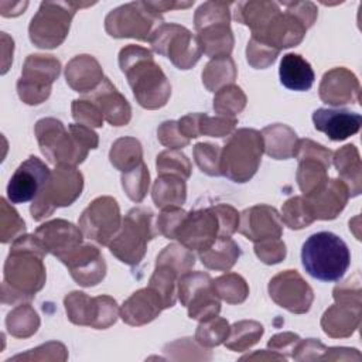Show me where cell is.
Masks as SVG:
<instances>
[{
    "label": "cell",
    "instance_id": "1",
    "mask_svg": "<svg viewBox=\"0 0 362 362\" xmlns=\"http://www.w3.org/2000/svg\"><path fill=\"white\" fill-rule=\"evenodd\" d=\"M47 253V249L34 233L21 235L13 240L4 263L3 303L30 301L44 287L47 274L42 260Z\"/></svg>",
    "mask_w": 362,
    "mask_h": 362
},
{
    "label": "cell",
    "instance_id": "2",
    "mask_svg": "<svg viewBox=\"0 0 362 362\" xmlns=\"http://www.w3.org/2000/svg\"><path fill=\"white\" fill-rule=\"evenodd\" d=\"M119 65L127 78L134 99L141 107L158 109L167 103L171 95V85L147 48L140 45L122 48Z\"/></svg>",
    "mask_w": 362,
    "mask_h": 362
},
{
    "label": "cell",
    "instance_id": "3",
    "mask_svg": "<svg viewBox=\"0 0 362 362\" xmlns=\"http://www.w3.org/2000/svg\"><path fill=\"white\" fill-rule=\"evenodd\" d=\"M35 136L42 154L55 165H78L90 148L98 147V134L88 126L69 124L44 117L35 123Z\"/></svg>",
    "mask_w": 362,
    "mask_h": 362
},
{
    "label": "cell",
    "instance_id": "4",
    "mask_svg": "<svg viewBox=\"0 0 362 362\" xmlns=\"http://www.w3.org/2000/svg\"><path fill=\"white\" fill-rule=\"evenodd\" d=\"M301 263L305 272L321 281H338L351 264L346 243L332 232L313 233L301 247Z\"/></svg>",
    "mask_w": 362,
    "mask_h": 362
},
{
    "label": "cell",
    "instance_id": "5",
    "mask_svg": "<svg viewBox=\"0 0 362 362\" xmlns=\"http://www.w3.org/2000/svg\"><path fill=\"white\" fill-rule=\"evenodd\" d=\"M262 134L255 129H239L221 150V175L233 182H246L257 171L263 154Z\"/></svg>",
    "mask_w": 362,
    "mask_h": 362
},
{
    "label": "cell",
    "instance_id": "6",
    "mask_svg": "<svg viewBox=\"0 0 362 362\" xmlns=\"http://www.w3.org/2000/svg\"><path fill=\"white\" fill-rule=\"evenodd\" d=\"M232 3L206 1L201 4L194 16L197 37L202 54L212 58L229 57L233 49V34L229 25Z\"/></svg>",
    "mask_w": 362,
    "mask_h": 362
},
{
    "label": "cell",
    "instance_id": "7",
    "mask_svg": "<svg viewBox=\"0 0 362 362\" xmlns=\"http://www.w3.org/2000/svg\"><path fill=\"white\" fill-rule=\"evenodd\" d=\"M153 215L147 208L130 209L119 232L107 245L110 253L129 266L139 264L146 255L147 242L158 233L153 225Z\"/></svg>",
    "mask_w": 362,
    "mask_h": 362
},
{
    "label": "cell",
    "instance_id": "8",
    "mask_svg": "<svg viewBox=\"0 0 362 362\" xmlns=\"http://www.w3.org/2000/svg\"><path fill=\"white\" fill-rule=\"evenodd\" d=\"M92 4L93 3L42 1L28 27L31 42L40 48L59 47L68 35L76 10Z\"/></svg>",
    "mask_w": 362,
    "mask_h": 362
},
{
    "label": "cell",
    "instance_id": "9",
    "mask_svg": "<svg viewBox=\"0 0 362 362\" xmlns=\"http://www.w3.org/2000/svg\"><path fill=\"white\" fill-rule=\"evenodd\" d=\"M83 175L72 165H57L41 189L34 198L30 212L35 221L52 215L59 206H69L82 192Z\"/></svg>",
    "mask_w": 362,
    "mask_h": 362
},
{
    "label": "cell",
    "instance_id": "10",
    "mask_svg": "<svg viewBox=\"0 0 362 362\" xmlns=\"http://www.w3.org/2000/svg\"><path fill=\"white\" fill-rule=\"evenodd\" d=\"M163 24V17L147 1H132L112 10L105 18V28L115 38L148 41L153 31Z\"/></svg>",
    "mask_w": 362,
    "mask_h": 362
},
{
    "label": "cell",
    "instance_id": "11",
    "mask_svg": "<svg viewBox=\"0 0 362 362\" xmlns=\"http://www.w3.org/2000/svg\"><path fill=\"white\" fill-rule=\"evenodd\" d=\"M154 52L167 57L178 69L192 68L202 55V47L197 35L180 24L158 25L150 40Z\"/></svg>",
    "mask_w": 362,
    "mask_h": 362
},
{
    "label": "cell",
    "instance_id": "12",
    "mask_svg": "<svg viewBox=\"0 0 362 362\" xmlns=\"http://www.w3.org/2000/svg\"><path fill=\"white\" fill-rule=\"evenodd\" d=\"M61 71L59 61L52 55L31 54L27 57L17 82L20 99L27 105H40L51 93V85Z\"/></svg>",
    "mask_w": 362,
    "mask_h": 362
},
{
    "label": "cell",
    "instance_id": "13",
    "mask_svg": "<svg viewBox=\"0 0 362 362\" xmlns=\"http://www.w3.org/2000/svg\"><path fill=\"white\" fill-rule=\"evenodd\" d=\"M177 294L181 304L188 308V317L192 320L204 321L218 315L221 311V298L215 293L208 273H184L178 280Z\"/></svg>",
    "mask_w": 362,
    "mask_h": 362
},
{
    "label": "cell",
    "instance_id": "14",
    "mask_svg": "<svg viewBox=\"0 0 362 362\" xmlns=\"http://www.w3.org/2000/svg\"><path fill=\"white\" fill-rule=\"evenodd\" d=\"M64 304L71 322L96 329L109 328L120 314L117 303L109 296L89 297L86 293L72 291L65 297Z\"/></svg>",
    "mask_w": 362,
    "mask_h": 362
},
{
    "label": "cell",
    "instance_id": "15",
    "mask_svg": "<svg viewBox=\"0 0 362 362\" xmlns=\"http://www.w3.org/2000/svg\"><path fill=\"white\" fill-rule=\"evenodd\" d=\"M122 226L120 208L112 197L93 199L79 218L82 235L102 246H107Z\"/></svg>",
    "mask_w": 362,
    "mask_h": 362
},
{
    "label": "cell",
    "instance_id": "16",
    "mask_svg": "<svg viewBox=\"0 0 362 362\" xmlns=\"http://www.w3.org/2000/svg\"><path fill=\"white\" fill-rule=\"evenodd\" d=\"M272 300L294 314H304L310 310L314 293L297 270H284L269 281Z\"/></svg>",
    "mask_w": 362,
    "mask_h": 362
},
{
    "label": "cell",
    "instance_id": "17",
    "mask_svg": "<svg viewBox=\"0 0 362 362\" xmlns=\"http://www.w3.org/2000/svg\"><path fill=\"white\" fill-rule=\"evenodd\" d=\"M51 175V170L38 157L30 156L11 175L7 185V198L11 204L34 201Z\"/></svg>",
    "mask_w": 362,
    "mask_h": 362
},
{
    "label": "cell",
    "instance_id": "18",
    "mask_svg": "<svg viewBox=\"0 0 362 362\" xmlns=\"http://www.w3.org/2000/svg\"><path fill=\"white\" fill-rule=\"evenodd\" d=\"M218 233V218L209 206L187 212V216L177 232V239L187 249L201 253L215 243Z\"/></svg>",
    "mask_w": 362,
    "mask_h": 362
},
{
    "label": "cell",
    "instance_id": "19",
    "mask_svg": "<svg viewBox=\"0 0 362 362\" xmlns=\"http://www.w3.org/2000/svg\"><path fill=\"white\" fill-rule=\"evenodd\" d=\"M303 198L314 219L331 221L345 208L349 198V189L342 180L331 178Z\"/></svg>",
    "mask_w": 362,
    "mask_h": 362
},
{
    "label": "cell",
    "instance_id": "20",
    "mask_svg": "<svg viewBox=\"0 0 362 362\" xmlns=\"http://www.w3.org/2000/svg\"><path fill=\"white\" fill-rule=\"evenodd\" d=\"M239 232L252 242H260L270 238H281L283 222L276 208L259 204L246 208L239 215Z\"/></svg>",
    "mask_w": 362,
    "mask_h": 362
},
{
    "label": "cell",
    "instance_id": "21",
    "mask_svg": "<svg viewBox=\"0 0 362 362\" xmlns=\"http://www.w3.org/2000/svg\"><path fill=\"white\" fill-rule=\"evenodd\" d=\"M61 262L68 267L72 279L83 287L96 286L106 274V263L100 250L89 243H82Z\"/></svg>",
    "mask_w": 362,
    "mask_h": 362
},
{
    "label": "cell",
    "instance_id": "22",
    "mask_svg": "<svg viewBox=\"0 0 362 362\" xmlns=\"http://www.w3.org/2000/svg\"><path fill=\"white\" fill-rule=\"evenodd\" d=\"M308 28L305 24L290 10L284 13L280 10L263 28L262 33L252 35L253 38L281 51L283 48H290L298 45Z\"/></svg>",
    "mask_w": 362,
    "mask_h": 362
},
{
    "label": "cell",
    "instance_id": "23",
    "mask_svg": "<svg viewBox=\"0 0 362 362\" xmlns=\"http://www.w3.org/2000/svg\"><path fill=\"white\" fill-rule=\"evenodd\" d=\"M34 235L41 240L48 253L59 260L66 257L82 245V232L74 223L64 219H54L38 226Z\"/></svg>",
    "mask_w": 362,
    "mask_h": 362
},
{
    "label": "cell",
    "instance_id": "24",
    "mask_svg": "<svg viewBox=\"0 0 362 362\" xmlns=\"http://www.w3.org/2000/svg\"><path fill=\"white\" fill-rule=\"evenodd\" d=\"M361 86L358 78L346 68H334L324 74L320 83V98L331 106L359 102Z\"/></svg>",
    "mask_w": 362,
    "mask_h": 362
},
{
    "label": "cell",
    "instance_id": "25",
    "mask_svg": "<svg viewBox=\"0 0 362 362\" xmlns=\"http://www.w3.org/2000/svg\"><path fill=\"white\" fill-rule=\"evenodd\" d=\"M314 127L332 141H342L356 134L362 126V116L346 109L320 107L313 113Z\"/></svg>",
    "mask_w": 362,
    "mask_h": 362
},
{
    "label": "cell",
    "instance_id": "26",
    "mask_svg": "<svg viewBox=\"0 0 362 362\" xmlns=\"http://www.w3.org/2000/svg\"><path fill=\"white\" fill-rule=\"evenodd\" d=\"M83 99L95 103L102 112L105 120L112 126H126L132 117V107L126 98L113 86L109 78H103L100 85L86 93Z\"/></svg>",
    "mask_w": 362,
    "mask_h": 362
},
{
    "label": "cell",
    "instance_id": "27",
    "mask_svg": "<svg viewBox=\"0 0 362 362\" xmlns=\"http://www.w3.org/2000/svg\"><path fill=\"white\" fill-rule=\"evenodd\" d=\"M164 310L160 296L150 288L134 291L120 307V318L133 327H140L151 322Z\"/></svg>",
    "mask_w": 362,
    "mask_h": 362
},
{
    "label": "cell",
    "instance_id": "28",
    "mask_svg": "<svg viewBox=\"0 0 362 362\" xmlns=\"http://www.w3.org/2000/svg\"><path fill=\"white\" fill-rule=\"evenodd\" d=\"M362 305L354 303H335L321 318L322 331L331 338H348L361 324Z\"/></svg>",
    "mask_w": 362,
    "mask_h": 362
},
{
    "label": "cell",
    "instance_id": "29",
    "mask_svg": "<svg viewBox=\"0 0 362 362\" xmlns=\"http://www.w3.org/2000/svg\"><path fill=\"white\" fill-rule=\"evenodd\" d=\"M66 83L79 93L96 89L103 81V71L92 55H76L65 68Z\"/></svg>",
    "mask_w": 362,
    "mask_h": 362
},
{
    "label": "cell",
    "instance_id": "30",
    "mask_svg": "<svg viewBox=\"0 0 362 362\" xmlns=\"http://www.w3.org/2000/svg\"><path fill=\"white\" fill-rule=\"evenodd\" d=\"M180 129L188 139H195L199 136L223 137L233 133L238 123L233 117L215 116L211 117L205 113H189L178 120Z\"/></svg>",
    "mask_w": 362,
    "mask_h": 362
},
{
    "label": "cell",
    "instance_id": "31",
    "mask_svg": "<svg viewBox=\"0 0 362 362\" xmlns=\"http://www.w3.org/2000/svg\"><path fill=\"white\" fill-rule=\"evenodd\" d=\"M280 82L290 90L304 92L308 90L315 79L314 71L308 61H305L300 54H286L281 58L279 68Z\"/></svg>",
    "mask_w": 362,
    "mask_h": 362
},
{
    "label": "cell",
    "instance_id": "32",
    "mask_svg": "<svg viewBox=\"0 0 362 362\" xmlns=\"http://www.w3.org/2000/svg\"><path fill=\"white\" fill-rule=\"evenodd\" d=\"M260 134L263 139V150L267 156L276 160L294 157L298 137L291 127L276 123L266 126Z\"/></svg>",
    "mask_w": 362,
    "mask_h": 362
},
{
    "label": "cell",
    "instance_id": "33",
    "mask_svg": "<svg viewBox=\"0 0 362 362\" xmlns=\"http://www.w3.org/2000/svg\"><path fill=\"white\" fill-rule=\"evenodd\" d=\"M332 163L349 189V197H356L362 191V165L359 151L354 144H346L337 150Z\"/></svg>",
    "mask_w": 362,
    "mask_h": 362
},
{
    "label": "cell",
    "instance_id": "34",
    "mask_svg": "<svg viewBox=\"0 0 362 362\" xmlns=\"http://www.w3.org/2000/svg\"><path fill=\"white\" fill-rule=\"evenodd\" d=\"M280 11V7L274 1H242L236 4L235 20L247 25L252 30V35L263 31L269 21Z\"/></svg>",
    "mask_w": 362,
    "mask_h": 362
},
{
    "label": "cell",
    "instance_id": "35",
    "mask_svg": "<svg viewBox=\"0 0 362 362\" xmlns=\"http://www.w3.org/2000/svg\"><path fill=\"white\" fill-rule=\"evenodd\" d=\"M239 256V245L229 236L216 238L209 249L199 253V259L205 267L219 272H228L236 263Z\"/></svg>",
    "mask_w": 362,
    "mask_h": 362
},
{
    "label": "cell",
    "instance_id": "36",
    "mask_svg": "<svg viewBox=\"0 0 362 362\" xmlns=\"http://www.w3.org/2000/svg\"><path fill=\"white\" fill-rule=\"evenodd\" d=\"M151 197L157 208L181 206L187 198L184 178L173 174H161L154 181Z\"/></svg>",
    "mask_w": 362,
    "mask_h": 362
},
{
    "label": "cell",
    "instance_id": "37",
    "mask_svg": "<svg viewBox=\"0 0 362 362\" xmlns=\"http://www.w3.org/2000/svg\"><path fill=\"white\" fill-rule=\"evenodd\" d=\"M181 274L167 263H157L150 277L148 287L153 288L161 298L164 308H170L177 301V286Z\"/></svg>",
    "mask_w": 362,
    "mask_h": 362
},
{
    "label": "cell",
    "instance_id": "38",
    "mask_svg": "<svg viewBox=\"0 0 362 362\" xmlns=\"http://www.w3.org/2000/svg\"><path fill=\"white\" fill-rule=\"evenodd\" d=\"M236 66L230 57L212 58L202 71V83L209 92H216L236 79Z\"/></svg>",
    "mask_w": 362,
    "mask_h": 362
},
{
    "label": "cell",
    "instance_id": "39",
    "mask_svg": "<svg viewBox=\"0 0 362 362\" xmlns=\"http://www.w3.org/2000/svg\"><path fill=\"white\" fill-rule=\"evenodd\" d=\"M109 158L112 165L119 171H130L143 163L141 144L134 137H120L112 144Z\"/></svg>",
    "mask_w": 362,
    "mask_h": 362
},
{
    "label": "cell",
    "instance_id": "40",
    "mask_svg": "<svg viewBox=\"0 0 362 362\" xmlns=\"http://www.w3.org/2000/svg\"><path fill=\"white\" fill-rule=\"evenodd\" d=\"M263 332V325L257 321H238L229 328V335L225 339V345L232 351L242 352L253 346L262 338Z\"/></svg>",
    "mask_w": 362,
    "mask_h": 362
},
{
    "label": "cell",
    "instance_id": "41",
    "mask_svg": "<svg viewBox=\"0 0 362 362\" xmlns=\"http://www.w3.org/2000/svg\"><path fill=\"white\" fill-rule=\"evenodd\" d=\"M6 327L13 337L28 338L37 332L40 327V317L30 304H21L8 313Z\"/></svg>",
    "mask_w": 362,
    "mask_h": 362
},
{
    "label": "cell",
    "instance_id": "42",
    "mask_svg": "<svg viewBox=\"0 0 362 362\" xmlns=\"http://www.w3.org/2000/svg\"><path fill=\"white\" fill-rule=\"evenodd\" d=\"M212 286L218 297L228 304H240L249 294L246 280L236 273H226L216 277L212 280Z\"/></svg>",
    "mask_w": 362,
    "mask_h": 362
},
{
    "label": "cell",
    "instance_id": "43",
    "mask_svg": "<svg viewBox=\"0 0 362 362\" xmlns=\"http://www.w3.org/2000/svg\"><path fill=\"white\" fill-rule=\"evenodd\" d=\"M246 106V95L236 85H226L216 90L214 98V110L219 116L233 117Z\"/></svg>",
    "mask_w": 362,
    "mask_h": 362
},
{
    "label": "cell",
    "instance_id": "44",
    "mask_svg": "<svg viewBox=\"0 0 362 362\" xmlns=\"http://www.w3.org/2000/svg\"><path fill=\"white\" fill-rule=\"evenodd\" d=\"M229 328L230 327L225 318H221L218 315L211 317L201 321L197 327L195 341L204 348L218 346L228 338Z\"/></svg>",
    "mask_w": 362,
    "mask_h": 362
},
{
    "label": "cell",
    "instance_id": "45",
    "mask_svg": "<svg viewBox=\"0 0 362 362\" xmlns=\"http://www.w3.org/2000/svg\"><path fill=\"white\" fill-rule=\"evenodd\" d=\"M327 167L314 158H304L298 161L297 170V184L304 195L310 194L315 188H318L322 182L328 180Z\"/></svg>",
    "mask_w": 362,
    "mask_h": 362
},
{
    "label": "cell",
    "instance_id": "46",
    "mask_svg": "<svg viewBox=\"0 0 362 362\" xmlns=\"http://www.w3.org/2000/svg\"><path fill=\"white\" fill-rule=\"evenodd\" d=\"M280 218L290 229H303L315 221L303 197H293L287 199L283 205Z\"/></svg>",
    "mask_w": 362,
    "mask_h": 362
},
{
    "label": "cell",
    "instance_id": "47",
    "mask_svg": "<svg viewBox=\"0 0 362 362\" xmlns=\"http://www.w3.org/2000/svg\"><path fill=\"white\" fill-rule=\"evenodd\" d=\"M150 174L144 163L132 168L130 171L122 173V187L127 197L134 202H141L148 191Z\"/></svg>",
    "mask_w": 362,
    "mask_h": 362
},
{
    "label": "cell",
    "instance_id": "48",
    "mask_svg": "<svg viewBox=\"0 0 362 362\" xmlns=\"http://www.w3.org/2000/svg\"><path fill=\"white\" fill-rule=\"evenodd\" d=\"M157 173L161 174H173L178 175L184 180L191 175V163L185 154L178 150H165L157 156L156 161Z\"/></svg>",
    "mask_w": 362,
    "mask_h": 362
},
{
    "label": "cell",
    "instance_id": "49",
    "mask_svg": "<svg viewBox=\"0 0 362 362\" xmlns=\"http://www.w3.org/2000/svg\"><path fill=\"white\" fill-rule=\"evenodd\" d=\"M157 263H167L173 266L181 276L191 270V267L195 264V256L192 255V250L187 249L181 243H173L165 246L161 253L157 256Z\"/></svg>",
    "mask_w": 362,
    "mask_h": 362
},
{
    "label": "cell",
    "instance_id": "50",
    "mask_svg": "<svg viewBox=\"0 0 362 362\" xmlns=\"http://www.w3.org/2000/svg\"><path fill=\"white\" fill-rule=\"evenodd\" d=\"M0 240L3 243H7L10 240H16L24 233L25 223L4 198L0 199Z\"/></svg>",
    "mask_w": 362,
    "mask_h": 362
},
{
    "label": "cell",
    "instance_id": "51",
    "mask_svg": "<svg viewBox=\"0 0 362 362\" xmlns=\"http://www.w3.org/2000/svg\"><path fill=\"white\" fill-rule=\"evenodd\" d=\"M194 158L199 170L211 177L221 175V148L211 143H198L194 147Z\"/></svg>",
    "mask_w": 362,
    "mask_h": 362
},
{
    "label": "cell",
    "instance_id": "52",
    "mask_svg": "<svg viewBox=\"0 0 362 362\" xmlns=\"http://www.w3.org/2000/svg\"><path fill=\"white\" fill-rule=\"evenodd\" d=\"M279 49L256 40V38H250L247 48H246V57H247V62L256 68V69H264L269 65H272L277 55H279Z\"/></svg>",
    "mask_w": 362,
    "mask_h": 362
},
{
    "label": "cell",
    "instance_id": "53",
    "mask_svg": "<svg viewBox=\"0 0 362 362\" xmlns=\"http://www.w3.org/2000/svg\"><path fill=\"white\" fill-rule=\"evenodd\" d=\"M187 212L181 206L163 208L157 219V230L165 239H177V232L185 219Z\"/></svg>",
    "mask_w": 362,
    "mask_h": 362
},
{
    "label": "cell",
    "instance_id": "54",
    "mask_svg": "<svg viewBox=\"0 0 362 362\" xmlns=\"http://www.w3.org/2000/svg\"><path fill=\"white\" fill-rule=\"evenodd\" d=\"M72 117L78 124L88 127H100L103 123V115L99 107L88 99H76L72 102Z\"/></svg>",
    "mask_w": 362,
    "mask_h": 362
},
{
    "label": "cell",
    "instance_id": "55",
    "mask_svg": "<svg viewBox=\"0 0 362 362\" xmlns=\"http://www.w3.org/2000/svg\"><path fill=\"white\" fill-rule=\"evenodd\" d=\"M294 157L298 161L304 158H314L321 161L327 168H329L332 161V151L310 139H298Z\"/></svg>",
    "mask_w": 362,
    "mask_h": 362
},
{
    "label": "cell",
    "instance_id": "56",
    "mask_svg": "<svg viewBox=\"0 0 362 362\" xmlns=\"http://www.w3.org/2000/svg\"><path fill=\"white\" fill-rule=\"evenodd\" d=\"M256 256L266 264L280 263L286 257V245L280 238H270L255 243Z\"/></svg>",
    "mask_w": 362,
    "mask_h": 362
},
{
    "label": "cell",
    "instance_id": "57",
    "mask_svg": "<svg viewBox=\"0 0 362 362\" xmlns=\"http://www.w3.org/2000/svg\"><path fill=\"white\" fill-rule=\"evenodd\" d=\"M211 208L218 218V225H219L218 238L233 235L239 228V215L240 214L233 206H230L228 204H218Z\"/></svg>",
    "mask_w": 362,
    "mask_h": 362
},
{
    "label": "cell",
    "instance_id": "58",
    "mask_svg": "<svg viewBox=\"0 0 362 362\" xmlns=\"http://www.w3.org/2000/svg\"><path fill=\"white\" fill-rule=\"evenodd\" d=\"M157 137L163 146L170 147L171 150H178L189 144V139L180 132L175 120L163 122L157 130Z\"/></svg>",
    "mask_w": 362,
    "mask_h": 362
},
{
    "label": "cell",
    "instance_id": "59",
    "mask_svg": "<svg viewBox=\"0 0 362 362\" xmlns=\"http://www.w3.org/2000/svg\"><path fill=\"white\" fill-rule=\"evenodd\" d=\"M327 348L317 339L308 338V339H300L297 345L294 346L291 356L297 361H314V359H322L325 355Z\"/></svg>",
    "mask_w": 362,
    "mask_h": 362
},
{
    "label": "cell",
    "instance_id": "60",
    "mask_svg": "<svg viewBox=\"0 0 362 362\" xmlns=\"http://www.w3.org/2000/svg\"><path fill=\"white\" fill-rule=\"evenodd\" d=\"M335 303H354L361 304V280L359 274H355L354 279H349L348 281L338 284L332 291Z\"/></svg>",
    "mask_w": 362,
    "mask_h": 362
},
{
    "label": "cell",
    "instance_id": "61",
    "mask_svg": "<svg viewBox=\"0 0 362 362\" xmlns=\"http://www.w3.org/2000/svg\"><path fill=\"white\" fill-rule=\"evenodd\" d=\"M283 6L287 7L291 13H294L307 28H310L315 18H317V7L311 1H291V3H283Z\"/></svg>",
    "mask_w": 362,
    "mask_h": 362
},
{
    "label": "cell",
    "instance_id": "62",
    "mask_svg": "<svg viewBox=\"0 0 362 362\" xmlns=\"http://www.w3.org/2000/svg\"><path fill=\"white\" fill-rule=\"evenodd\" d=\"M301 338L297 334L293 332H283V334H277L273 338H270V341L267 342V346L272 348L274 352H288L291 355L294 346L297 345V342Z\"/></svg>",
    "mask_w": 362,
    "mask_h": 362
},
{
    "label": "cell",
    "instance_id": "63",
    "mask_svg": "<svg viewBox=\"0 0 362 362\" xmlns=\"http://www.w3.org/2000/svg\"><path fill=\"white\" fill-rule=\"evenodd\" d=\"M147 3L158 14L163 13V11L173 10V8H187V7H191L194 4V1H181V3H175V1H147Z\"/></svg>",
    "mask_w": 362,
    "mask_h": 362
}]
</instances>
